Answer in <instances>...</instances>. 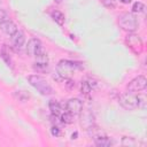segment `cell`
I'll use <instances>...</instances> for the list:
<instances>
[{
    "label": "cell",
    "mask_w": 147,
    "mask_h": 147,
    "mask_svg": "<svg viewBox=\"0 0 147 147\" xmlns=\"http://www.w3.org/2000/svg\"><path fill=\"white\" fill-rule=\"evenodd\" d=\"M118 102L124 109L133 110L138 107L145 106V96L144 95H136L133 92H125V93L119 95Z\"/></svg>",
    "instance_id": "1"
},
{
    "label": "cell",
    "mask_w": 147,
    "mask_h": 147,
    "mask_svg": "<svg viewBox=\"0 0 147 147\" xmlns=\"http://www.w3.org/2000/svg\"><path fill=\"white\" fill-rule=\"evenodd\" d=\"M28 80H29L30 85L33 86L40 94H42V95H49V94L53 93L52 86L48 84V82L44 77H41L39 75H30L28 77Z\"/></svg>",
    "instance_id": "2"
},
{
    "label": "cell",
    "mask_w": 147,
    "mask_h": 147,
    "mask_svg": "<svg viewBox=\"0 0 147 147\" xmlns=\"http://www.w3.org/2000/svg\"><path fill=\"white\" fill-rule=\"evenodd\" d=\"M77 68H78V64H76L75 62L69 61V60H61L57 63L56 70H57V74L61 78L69 79L75 75Z\"/></svg>",
    "instance_id": "3"
},
{
    "label": "cell",
    "mask_w": 147,
    "mask_h": 147,
    "mask_svg": "<svg viewBox=\"0 0 147 147\" xmlns=\"http://www.w3.org/2000/svg\"><path fill=\"white\" fill-rule=\"evenodd\" d=\"M118 23H119V26L127 32H134L139 26L138 20L132 13L122 14L118 18Z\"/></svg>",
    "instance_id": "4"
},
{
    "label": "cell",
    "mask_w": 147,
    "mask_h": 147,
    "mask_svg": "<svg viewBox=\"0 0 147 147\" xmlns=\"http://www.w3.org/2000/svg\"><path fill=\"white\" fill-rule=\"evenodd\" d=\"M25 51H26V54L30 55V56H40L42 54H45L44 52V48H42V45H41V41L37 38H31L28 44H26V47H25Z\"/></svg>",
    "instance_id": "5"
},
{
    "label": "cell",
    "mask_w": 147,
    "mask_h": 147,
    "mask_svg": "<svg viewBox=\"0 0 147 147\" xmlns=\"http://www.w3.org/2000/svg\"><path fill=\"white\" fill-rule=\"evenodd\" d=\"M125 41H126L127 46H129L136 54H140V53L142 52V49H144V44H142L141 38H140L138 34H136V33H133V32H130V33L126 36Z\"/></svg>",
    "instance_id": "6"
},
{
    "label": "cell",
    "mask_w": 147,
    "mask_h": 147,
    "mask_svg": "<svg viewBox=\"0 0 147 147\" xmlns=\"http://www.w3.org/2000/svg\"><path fill=\"white\" fill-rule=\"evenodd\" d=\"M147 86V79L145 76H138L136 78H133L126 86L129 92H140L142 90H145Z\"/></svg>",
    "instance_id": "7"
},
{
    "label": "cell",
    "mask_w": 147,
    "mask_h": 147,
    "mask_svg": "<svg viewBox=\"0 0 147 147\" xmlns=\"http://www.w3.org/2000/svg\"><path fill=\"white\" fill-rule=\"evenodd\" d=\"M65 110L69 111L70 114H72L74 116L75 115H79L80 111L83 110V102L77 98L70 99L65 103Z\"/></svg>",
    "instance_id": "8"
},
{
    "label": "cell",
    "mask_w": 147,
    "mask_h": 147,
    "mask_svg": "<svg viewBox=\"0 0 147 147\" xmlns=\"http://www.w3.org/2000/svg\"><path fill=\"white\" fill-rule=\"evenodd\" d=\"M79 115H80V125L84 129L88 130L92 126H94V115L92 114L91 110H88V109L82 110Z\"/></svg>",
    "instance_id": "9"
},
{
    "label": "cell",
    "mask_w": 147,
    "mask_h": 147,
    "mask_svg": "<svg viewBox=\"0 0 147 147\" xmlns=\"http://www.w3.org/2000/svg\"><path fill=\"white\" fill-rule=\"evenodd\" d=\"M11 41H13V45L16 49H21L23 46H24V42H25V36L22 31H16L13 36H11Z\"/></svg>",
    "instance_id": "10"
},
{
    "label": "cell",
    "mask_w": 147,
    "mask_h": 147,
    "mask_svg": "<svg viewBox=\"0 0 147 147\" xmlns=\"http://www.w3.org/2000/svg\"><path fill=\"white\" fill-rule=\"evenodd\" d=\"M1 30L6 34H8V36H13L17 31V26H16V24L13 21L9 20V21H7V22H5V23L1 24Z\"/></svg>",
    "instance_id": "11"
},
{
    "label": "cell",
    "mask_w": 147,
    "mask_h": 147,
    "mask_svg": "<svg viewBox=\"0 0 147 147\" xmlns=\"http://www.w3.org/2000/svg\"><path fill=\"white\" fill-rule=\"evenodd\" d=\"M48 107H49V110H51L53 116H60L62 114V107H61L60 102H57L55 100H52V101H49Z\"/></svg>",
    "instance_id": "12"
},
{
    "label": "cell",
    "mask_w": 147,
    "mask_h": 147,
    "mask_svg": "<svg viewBox=\"0 0 147 147\" xmlns=\"http://www.w3.org/2000/svg\"><path fill=\"white\" fill-rule=\"evenodd\" d=\"M93 139H94V142H95L96 146L108 147V146L111 145V140H110L108 137H106V136H101V134H99V136H95Z\"/></svg>",
    "instance_id": "13"
},
{
    "label": "cell",
    "mask_w": 147,
    "mask_h": 147,
    "mask_svg": "<svg viewBox=\"0 0 147 147\" xmlns=\"http://www.w3.org/2000/svg\"><path fill=\"white\" fill-rule=\"evenodd\" d=\"M51 16H52L53 21L56 22L59 25H63V24H64L65 17H64L63 13H61L60 10H53V11L51 13Z\"/></svg>",
    "instance_id": "14"
},
{
    "label": "cell",
    "mask_w": 147,
    "mask_h": 147,
    "mask_svg": "<svg viewBox=\"0 0 147 147\" xmlns=\"http://www.w3.org/2000/svg\"><path fill=\"white\" fill-rule=\"evenodd\" d=\"M13 95H14V98H15L16 100L22 101V102L28 101V100L30 99V94H29L26 91H14V92H13Z\"/></svg>",
    "instance_id": "15"
},
{
    "label": "cell",
    "mask_w": 147,
    "mask_h": 147,
    "mask_svg": "<svg viewBox=\"0 0 147 147\" xmlns=\"http://www.w3.org/2000/svg\"><path fill=\"white\" fill-rule=\"evenodd\" d=\"M91 91H92V86L88 83V80H83L80 83V92H82V94L87 96L91 93Z\"/></svg>",
    "instance_id": "16"
},
{
    "label": "cell",
    "mask_w": 147,
    "mask_h": 147,
    "mask_svg": "<svg viewBox=\"0 0 147 147\" xmlns=\"http://www.w3.org/2000/svg\"><path fill=\"white\" fill-rule=\"evenodd\" d=\"M61 122L64 124H71L74 122V115L70 114L69 111H65L63 114H61Z\"/></svg>",
    "instance_id": "17"
},
{
    "label": "cell",
    "mask_w": 147,
    "mask_h": 147,
    "mask_svg": "<svg viewBox=\"0 0 147 147\" xmlns=\"http://www.w3.org/2000/svg\"><path fill=\"white\" fill-rule=\"evenodd\" d=\"M47 68H48L47 62H41V61L36 62L34 65H33V69H36L37 71H46Z\"/></svg>",
    "instance_id": "18"
},
{
    "label": "cell",
    "mask_w": 147,
    "mask_h": 147,
    "mask_svg": "<svg viewBox=\"0 0 147 147\" xmlns=\"http://www.w3.org/2000/svg\"><path fill=\"white\" fill-rule=\"evenodd\" d=\"M144 9H145V5L142 2H140V1L134 2L133 6H132V11L133 13H142Z\"/></svg>",
    "instance_id": "19"
},
{
    "label": "cell",
    "mask_w": 147,
    "mask_h": 147,
    "mask_svg": "<svg viewBox=\"0 0 147 147\" xmlns=\"http://www.w3.org/2000/svg\"><path fill=\"white\" fill-rule=\"evenodd\" d=\"M9 20H10V17H9L8 13H7L5 9L0 8V24H2V23H5V22H7V21H9Z\"/></svg>",
    "instance_id": "20"
},
{
    "label": "cell",
    "mask_w": 147,
    "mask_h": 147,
    "mask_svg": "<svg viewBox=\"0 0 147 147\" xmlns=\"http://www.w3.org/2000/svg\"><path fill=\"white\" fill-rule=\"evenodd\" d=\"M122 144L125 145V146H134L136 145V141L133 138H127V137H124L122 139Z\"/></svg>",
    "instance_id": "21"
},
{
    "label": "cell",
    "mask_w": 147,
    "mask_h": 147,
    "mask_svg": "<svg viewBox=\"0 0 147 147\" xmlns=\"http://www.w3.org/2000/svg\"><path fill=\"white\" fill-rule=\"evenodd\" d=\"M101 2H102L106 7H108V8H110V9L115 8V0H101Z\"/></svg>",
    "instance_id": "22"
},
{
    "label": "cell",
    "mask_w": 147,
    "mask_h": 147,
    "mask_svg": "<svg viewBox=\"0 0 147 147\" xmlns=\"http://www.w3.org/2000/svg\"><path fill=\"white\" fill-rule=\"evenodd\" d=\"M51 133H52V136H54V137H59V136L61 134V131H60V129H59L57 126H52Z\"/></svg>",
    "instance_id": "23"
},
{
    "label": "cell",
    "mask_w": 147,
    "mask_h": 147,
    "mask_svg": "<svg viewBox=\"0 0 147 147\" xmlns=\"http://www.w3.org/2000/svg\"><path fill=\"white\" fill-rule=\"evenodd\" d=\"M67 86L69 87V88H74L75 87V82H72L70 78L68 79V83H67Z\"/></svg>",
    "instance_id": "24"
},
{
    "label": "cell",
    "mask_w": 147,
    "mask_h": 147,
    "mask_svg": "<svg viewBox=\"0 0 147 147\" xmlns=\"http://www.w3.org/2000/svg\"><path fill=\"white\" fill-rule=\"evenodd\" d=\"M77 136H78V133H77V132H75V133H72V134H71V138H72V139H77Z\"/></svg>",
    "instance_id": "25"
},
{
    "label": "cell",
    "mask_w": 147,
    "mask_h": 147,
    "mask_svg": "<svg viewBox=\"0 0 147 147\" xmlns=\"http://www.w3.org/2000/svg\"><path fill=\"white\" fill-rule=\"evenodd\" d=\"M121 2H123V3H130L132 0H119Z\"/></svg>",
    "instance_id": "26"
},
{
    "label": "cell",
    "mask_w": 147,
    "mask_h": 147,
    "mask_svg": "<svg viewBox=\"0 0 147 147\" xmlns=\"http://www.w3.org/2000/svg\"><path fill=\"white\" fill-rule=\"evenodd\" d=\"M56 1H57V2H60V1H61V0H56Z\"/></svg>",
    "instance_id": "27"
}]
</instances>
